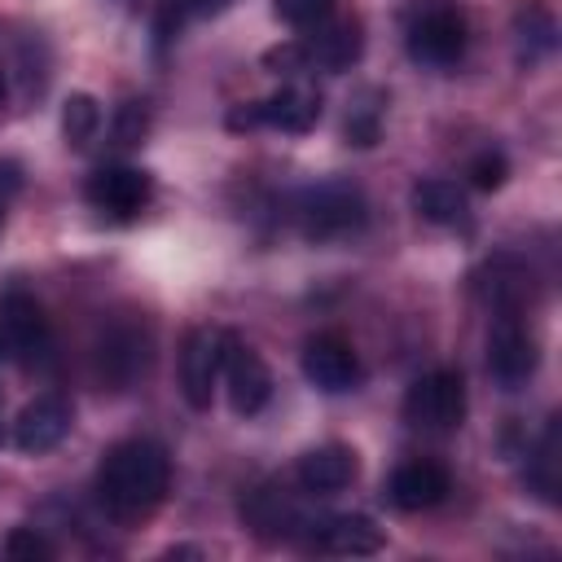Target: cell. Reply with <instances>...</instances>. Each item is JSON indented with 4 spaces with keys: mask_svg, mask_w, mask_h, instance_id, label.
<instances>
[{
    "mask_svg": "<svg viewBox=\"0 0 562 562\" xmlns=\"http://www.w3.org/2000/svg\"><path fill=\"white\" fill-rule=\"evenodd\" d=\"M364 48V26L356 18H325L321 26H312V35L303 40V57L307 70H347Z\"/></svg>",
    "mask_w": 562,
    "mask_h": 562,
    "instance_id": "e0dca14e",
    "label": "cell"
},
{
    "mask_svg": "<svg viewBox=\"0 0 562 562\" xmlns=\"http://www.w3.org/2000/svg\"><path fill=\"white\" fill-rule=\"evenodd\" d=\"M215 382H220V334L189 329L184 351H180V391L189 408H211Z\"/></svg>",
    "mask_w": 562,
    "mask_h": 562,
    "instance_id": "9a60e30c",
    "label": "cell"
},
{
    "mask_svg": "<svg viewBox=\"0 0 562 562\" xmlns=\"http://www.w3.org/2000/svg\"><path fill=\"white\" fill-rule=\"evenodd\" d=\"M294 220H299V233L312 237V241H334V237H347V233H360L364 220H369V206H364V193L347 180H325V184H312L299 193L294 202Z\"/></svg>",
    "mask_w": 562,
    "mask_h": 562,
    "instance_id": "7a4b0ae2",
    "label": "cell"
},
{
    "mask_svg": "<svg viewBox=\"0 0 562 562\" xmlns=\"http://www.w3.org/2000/svg\"><path fill=\"white\" fill-rule=\"evenodd\" d=\"M66 435H70V404L61 395H35L13 422V443L35 457L53 452Z\"/></svg>",
    "mask_w": 562,
    "mask_h": 562,
    "instance_id": "2e32d148",
    "label": "cell"
},
{
    "mask_svg": "<svg viewBox=\"0 0 562 562\" xmlns=\"http://www.w3.org/2000/svg\"><path fill=\"white\" fill-rule=\"evenodd\" d=\"M263 66L277 70V75H299L307 70V57H303V44H277L263 53Z\"/></svg>",
    "mask_w": 562,
    "mask_h": 562,
    "instance_id": "f546056e",
    "label": "cell"
},
{
    "mask_svg": "<svg viewBox=\"0 0 562 562\" xmlns=\"http://www.w3.org/2000/svg\"><path fill=\"white\" fill-rule=\"evenodd\" d=\"M224 9H228V0H162L158 4V18H154V35H158V44H171L184 22L215 18Z\"/></svg>",
    "mask_w": 562,
    "mask_h": 562,
    "instance_id": "603a6c76",
    "label": "cell"
},
{
    "mask_svg": "<svg viewBox=\"0 0 562 562\" xmlns=\"http://www.w3.org/2000/svg\"><path fill=\"white\" fill-rule=\"evenodd\" d=\"M18 189H22V167L9 162V158H0V228H4V211H9V202H13Z\"/></svg>",
    "mask_w": 562,
    "mask_h": 562,
    "instance_id": "4dcf8cb0",
    "label": "cell"
},
{
    "mask_svg": "<svg viewBox=\"0 0 562 562\" xmlns=\"http://www.w3.org/2000/svg\"><path fill=\"white\" fill-rule=\"evenodd\" d=\"M220 378L228 386V404L237 417H255L272 395V373L263 356L241 342L233 329H220Z\"/></svg>",
    "mask_w": 562,
    "mask_h": 562,
    "instance_id": "277c9868",
    "label": "cell"
},
{
    "mask_svg": "<svg viewBox=\"0 0 562 562\" xmlns=\"http://www.w3.org/2000/svg\"><path fill=\"white\" fill-rule=\"evenodd\" d=\"M356 474H360V461H356V448H347V443H321V448H312V452L299 457V483H303V492L329 496V492L351 487Z\"/></svg>",
    "mask_w": 562,
    "mask_h": 562,
    "instance_id": "d6986e66",
    "label": "cell"
},
{
    "mask_svg": "<svg viewBox=\"0 0 562 562\" xmlns=\"http://www.w3.org/2000/svg\"><path fill=\"white\" fill-rule=\"evenodd\" d=\"M303 378L316 391H351L360 382V356L342 334H316L303 342Z\"/></svg>",
    "mask_w": 562,
    "mask_h": 562,
    "instance_id": "7c38bea8",
    "label": "cell"
},
{
    "mask_svg": "<svg viewBox=\"0 0 562 562\" xmlns=\"http://www.w3.org/2000/svg\"><path fill=\"white\" fill-rule=\"evenodd\" d=\"M321 119V97L312 88L285 83L263 101H241L228 110V127L233 132H250V127H281V132H307Z\"/></svg>",
    "mask_w": 562,
    "mask_h": 562,
    "instance_id": "5b68a950",
    "label": "cell"
},
{
    "mask_svg": "<svg viewBox=\"0 0 562 562\" xmlns=\"http://www.w3.org/2000/svg\"><path fill=\"white\" fill-rule=\"evenodd\" d=\"M149 356H154L149 334L136 325H119L97 347V373H101V382H110V391H127L136 378H145Z\"/></svg>",
    "mask_w": 562,
    "mask_h": 562,
    "instance_id": "4fadbf2b",
    "label": "cell"
},
{
    "mask_svg": "<svg viewBox=\"0 0 562 562\" xmlns=\"http://www.w3.org/2000/svg\"><path fill=\"white\" fill-rule=\"evenodd\" d=\"M83 198H88L101 215H110V220H132V215H140V211L149 206L154 180H149V171H140V167L114 162V167H97V171L88 176Z\"/></svg>",
    "mask_w": 562,
    "mask_h": 562,
    "instance_id": "9c48e42d",
    "label": "cell"
},
{
    "mask_svg": "<svg viewBox=\"0 0 562 562\" xmlns=\"http://www.w3.org/2000/svg\"><path fill=\"white\" fill-rule=\"evenodd\" d=\"M474 294L496 312V316H522V307L536 294V277L518 255H492L474 272Z\"/></svg>",
    "mask_w": 562,
    "mask_h": 562,
    "instance_id": "30bf717a",
    "label": "cell"
},
{
    "mask_svg": "<svg viewBox=\"0 0 562 562\" xmlns=\"http://www.w3.org/2000/svg\"><path fill=\"white\" fill-rule=\"evenodd\" d=\"M514 31H518V61H522V66H531V61L549 57V53H553V44H558L553 13H549V9H540V4H527V9L518 13Z\"/></svg>",
    "mask_w": 562,
    "mask_h": 562,
    "instance_id": "7402d4cb",
    "label": "cell"
},
{
    "mask_svg": "<svg viewBox=\"0 0 562 562\" xmlns=\"http://www.w3.org/2000/svg\"><path fill=\"white\" fill-rule=\"evenodd\" d=\"M97 127H101V105H97V97L70 92L66 105H61V136H66V145L88 149L92 136H97Z\"/></svg>",
    "mask_w": 562,
    "mask_h": 562,
    "instance_id": "cb8c5ba5",
    "label": "cell"
},
{
    "mask_svg": "<svg viewBox=\"0 0 562 562\" xmlns=\"http://www.w3.org/2000/svg\"><path fill=\"white\" fill-rule=\"evenodd\" d=\"M536 364H540V351H536L531 329L518 316H496V325L487 334V373L514 391L518 382H527L536 373Z\"/></svg>",
    "mask_w": 562,
    "mask_h": 562,
    "instance_id": "8fae6325",
    "label": "cell"
},
{
    "mask_svg": "<svg viewBox=\"0 0 562 562\" xmlns=\"http://www.w3.org/2000/svg\"><path fill=\"white\" fill-rule=\"evenodd\" d=\"M378 123H382V110L378 105H356L347 114V145H373L378 140Z\"/></svg>",
    "mask_w": 562,
    "mask_h": 562,
    "instance_id": "83f0119b",
    "label": "cell"
},
{
    "mask_svg": "<svg viewBox=\"0 0 562 562\" xmlns=\"http://www.w3.org/2000/svg\"><path fill=\"white\" fill-rule=\"evenodd\" d=\"M162 558H202V549H189V544H180V549H167Z\"/></svg>",
    "mask_w": 562,
    "mask_h": 562,
    "instance_id": "1f68e13d",
    "label": "cell"
},
{
    "mask_svg": "<svg viewBox=\"0 0 562 562\" xmlns=\"http://www.w3.org/2000/svg\"><path fill=\"white\" fill-rule=\"evenodd\" d=\"M382 527L369 514H329L312 527V544L321 553H342V558H364L382 549Z\"/></svg>",
    "mask_w": 562,
    "mask_h": 562,
    "instance_id": "ac0fdd59",
    "label": "cell"
},
{
    "mask_svg": "<svg viewBox=\"0 0 562 562\" xmlns=\"http://www.w3.org/2000/svg\"><path fill=\"white\" fill-rule=\"evenodd\" d=\"M413 211L426 224H465V193L452 180H417L413 184Z\"/></svg>",
    "mask_w": 562,
    "mask_h": 562,
    "instance_id": "44dd1931",
    "label": "cell"
},
{
    "mask_svg": "<svg viewBox=\"0 0 562 562\" xmlns=\"http://www.w3.org/2000/svg\"><path fill=\"white\" fill-rule=\"evenodd\" d=\"M465 53V18L457 4H426L408 22V57L422 66H452Z\"/></svg>",
    "mask_w": 562,
    "mask_h": 562,
    "instance_id": "52a82bcc",
    "label": "cell"
},
{
    "mask_svg": "<svg viewBox=\"0 0 562 562\" xmlns=\"http://www.w3.org/2000/svg\"><path fill=\"white\" fill-rule=\"evenodd\" d=\"M241 522L263 536V540H294V536H312V518L307 509L281 487V483H263L255 492H246L241 501Z\"/></svg>",
    "mask_w": 562,
    "mask_h": 562,
    "instance_id": "ba28073f",
    "label": "cell"
},
{
    "mask_svg": "<svg viewBox=\"0 0 562 562\" xmlns=\"http://www.w3.org/2000/svg\"><path fill=\"white\" fill-rule=\"evenodd\" d=\"M0 101H4V70H0Z\"/></svg>",
    "mask_w": 562,
    "mask_h": 562,
    "instance_id": "d6a6232c",
    "label": "cell"
},
{
    "mask_svg": "<svg viewBox=\"0 0 562 562\" xmlns=\"http://www.w3.org/2000/svg\"><path fill=\"white\" fill-rule=\"evenodd\" d=\"M465 176H470V184H474V189L492 193V189H501V184H505L509 162H505V154H501V149H483V154H474V158H470Z\"/></svg>",
    "mask_w": 562,
    "mask_h": 562,
    "instance_id": "4316f807",
    "label": "cell"
},
{
    "mask_svg": "<svg viewBox=\"0 0 562 562\" xmlns=\"http://www.w3.org/2000/svg\"><path fill=\"white\" fill-rule=\"evenodd\" d=\"M522 483L544 501V505H558V492H562V430H558V417H549L527 470H522Z\"/></svg>",
    "mask_w": 562,
    "mask_h": 562,
    "instance_id": "ffe728a7",
    "label": "cell"
},
{
    "mask_svg": "<svg viewBox=\"0 0 562 562\" xmlns=\"http://www.w3.org/2000/svg\"><path fill=\"white\" fill-rule=\"evenodd\" d=\"M145 127H149V110H145V101H127V105L119 110L114 136H119V145H136V140L145 136Z\"/></svg>",
    "mask_w": 562,
    "mask_h": 562,
    "instance_id": "f1b7e54d",
    "label": "cell"
},
{
    "mask_svg": "<svg viewBox=\"0 0 562 562\" xmlns=\"http://www.w3.org/2000/svg\"><path fill=\"white\" fill-rule=\"evenodd\" d=\"M171 487V457L154 439H123L97 465V501L114 522L149 518Z\"/></svg>",
    "mask_w": 562,
    "mask_h": 562,
    "instance_id": "6da1fadb",
    "label": "cell"
},
{
    "mask_svg": "<svg viewBox=\"0 0 562 562\" xmlns=\"http://www.w3.org/2000/svg\"><path fill=\"white\" fill-rule=\"evenodd\" d=\"M404 422L426 435H448L465 422V382L452 369H435L417 378L404 395Z\"/></svg>",
    "mask_w": 562,
    "mask_h": 562,
    "instance_id": "3957f363",
    "label": "cell"
},
{
    "mask_svg": "<svg viewBox=\"0 0 562 562\" xmlns=\"http://www.w3.org/2000/svg\"><path fill=\"white\" fill-rule=\"evenodd\" d=\"M334 4H338V0H272L277 18H281L285 26H299V31H312V26H321L325 18H334Z\"/></svg>",
    "mask_w": 562,
    "mask_h": 562,
    "instance_id": "d4e9b609",
    "label": "cell"
},
{
    "mask_svg": "<svg viewBox=\"0 0 562 562\" xmlns=\"http://www.w3.org/2000/svg\"><path fill=\"white\" fill-rule=\"evenodd\" d=\"M4 558H13V562H48L53 558V544L35 527H13L4 536Z\"/></svg>",
    "mask_w": 562,
    "mask_h": 562,
    "instance_id": "484cf974",
    "label": "cell"
},
{
    "mask_svg": "<svg viewBox=\"0 0 562 562\" xmlns=\"http://www.w3.org/2000/svg\"><path fill=\"white\" fill-rule=\"evenodd\" d=\"M0 334L9 347V360H18L22 369H44L53 360V329L44 307L31 294H9L0 303Z\"/></svg>",
    "mask_w": 562,
    "mask_h": 562,
    "instance_id": "8992f818",
    "label": "cell"
},
{
    "mask_svg": "<svg viewBox=\"0 0 562 562\" xmlns=\"http://www.w3.org/2000/svg\"><path fill=\"white\" fill-rule=\"evenodd\" d=\"M452 492V479L439 461H404L391 479H386V501L404 514H422V509H435L439 501H448Z\"/></svg>",
    "mask_w": 562,
    "mask_h": 562,
    "instance_id": "5bb4252c",
    "label": "cell"
}]
</instances>
